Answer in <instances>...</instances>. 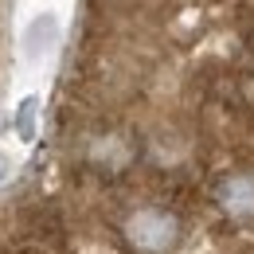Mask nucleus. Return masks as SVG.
Here are the masks:
<instances>
[{"mask_svg":"<svg viewBox=\"0 0 254 254\" xmlns=\"http://www.w3.org/2000/svg\"><path fill=\"white\" fill-rule=\"evenodd\" d=\"M0 254H78V243H74V231H63V235H32V231L4 227Z\"/></svg>","mask_w":254,"mask_h":254,"instance_id":"f257e3e1","label":"nucleus"},{"mask_svg":"<svg viewBox=\"0 0 254 254\" xmlns=\"http://www.w3.org/2000/svg\"><path fill=\"white\" fill-rule=\"evenodd\" d=\"M35 110H39L35 98H24L20 110H16V137H20V141H32L35 137Z\"/></svg>","mask_w":254,"mask_h":254,"instance_id":"f03ea898","label":"nucleus"},{"mask_svg":"<svg viewBox=\"0 0 254 254\" xmlns=\"http://www.w3.org/2000/svg\"><path fill=\"white\" fill-rule=\"evenodd\" d=\"M195 8H223V4H231V0H188Z\"/></svg>","mask_w":254,"mask_h":254,"instance_id":"7ed1b4c3","label":"nucleus"},{"mask_svg":"<svg viewBox=\"0 0 254 254\" xmlns=\"http://www.w3.org/2000/svg\"><path fill=\"white\" fill-rule=\"evenodd\" d=\"M0 176H8V160L0 157Z\"/></svg>","mask_w":254,"mask_h":254,"instance_id":"20e7f679","label":"nucleus"}]
</instances>
